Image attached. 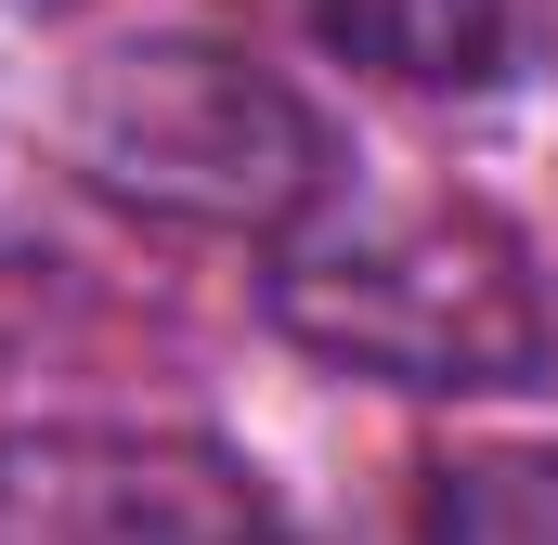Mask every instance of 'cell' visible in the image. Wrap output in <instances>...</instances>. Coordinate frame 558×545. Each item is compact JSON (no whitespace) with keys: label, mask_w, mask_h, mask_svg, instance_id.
Listing matches in <instances>:
<instances>
[{"label":"cell","mask_w":558,"mask_h":545,"mask_svg":"<svg viewBox=\"0 0 558 545\" xmlns=\"http://www.w3.org/2000/svg\"><path fill=\"white\" fill-rule=\"evenodd\" d=\"M260 261H274L260 272L274 325L338 377L468 403V390H533L558 364V299L533 272V234L468 208V195H364V182H338Z\"/></svg>","instance_id":"cell-1"},{"label":"cell","mask_w":558,"mask_h":545,"mask_svg":"<svg viewBox=\"0 0 558 545\" xmlns=\"http://www.w3.org/2000/svg\"><path fill=\"white\" fill-rule=\"evenodd\" d=\"M65 156L131 221L234 234V247L299 234L351 182L325 105L234 39H105L65 92Z\"/></svg>","instance_id":"cell-2"},{"label":"cell","mask_w":558,"mask_h":545,"mask_svg":"<svg viewBox=\"0 0 558 545\" xmlns=\"http://www.w3.org/2000/svg\"><path fill=\"white\" fill-rule=\"evenodd\" d=\"M0 545H286V520L208 428L26 415L0 428Z\"/></svg>","instance_id":"cell-3"},{"label":"cell","mask_w":558,"mask_h":545,"mask_svg":"<svg viewBox=\"0 0 558 545\" xmlns=\"http://www.w3.org/2000/svg\"><path fill=\"white\" fill-rule=\"evenodd\" d=\"M299 39L390 92H494L507 78V0H286Z\"/></svg>","instance_id":"cell-4"},{"label":"cell","mask_w":558,"mask_h":545,"mask_svg":"<svg viewBox=\"0 0 558 545\" xmlns=\"http://www.w3.org/2000/svg\"><path fill=\"white\" fill-rule=\"evenodd\" d=\"M428 545H558V455H533V441L441 455V481H428Z\"/></svg>","instance_id":"cell-5"}]
</instances>
